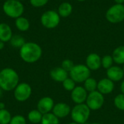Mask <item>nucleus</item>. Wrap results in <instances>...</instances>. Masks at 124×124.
Returning <instances> with one entry per match:
<instances>
[{
	"label": "nucleus",
	"mask_w": 124,
	"mask_h": 124,
	"mask_svg": "<svg viewBox=\"0 0 124 124\" xmlns=\"http://www.w3.org/2000/svg\"><path fill=\"white\" fill-rule=\"evenodd\" d=\"M42 55L41 47L35 42H25L20 49V58L27 63H34Z\"/></svg>",
	"instance_id": "nucleus-1"
},
{
	"label": "nucleus",
	"mask_w": 124,
	"mask_h": 124,
	"mask_svg": "<svg viewBox=\"0 0 124 124\" xmlns=\"http://www.w3.org/2000/svg\"><path fill=\"white\" fill-rule=\"evenodd\" d=\"M19 76L11 68H5L0 71V87L3 91L14 90L19 84Z\"/></svg>",
	"instance_id": "nucleus-2"
},
{
	"label": "nucleus",
	"mask_w": 124,
	"mask_h": 124,
	"mask_svg": "<svg viewBox=\"0 0 124 124\" xmlns=\"http://www.w3.org/2000/svg\"><path fill=\"white\" fill-rule=\"evenodd\" d=\"M4 14L12 18L17 19L24 12V6L21 1L17 0H6L2 6Z\"/></svg>",
	"instance_id": "nucleus-3"
},
{
	"label": "nucleus",
	"mask_w": 124,
	"mask_h": 124,
	"mask_svg": "<svg viewBox=\"0 0 124 124\" xmlns=\"http://www.w3.org/2000/svg\"><path fill=\"white\" fill-rule=\"evenodd\" d=\"M91 110L86 104H78L71 109L70 116L73 121L78 124H84L89 118Z\"/></svg>",
	"instance_id": "nucleus-4"
},
{
	"label": "nucleus",
	"mask_w": 124,
	"mask_h": 124,
	"mask_svg": "<svg viewBox=\"0 0 124 124\" xmlns=\"http://www.w3.org/2000/svg\"><path fill=\"white\" fill-rule=\"evenodd\" d=\"M107 20L113 24H117L124 20V4H115L108 8L105 13Z\"/></svg>",
	"instance_id": "nucleus-5"
},
{
	"label": "nucleus",
	"mask_w": 124,
	"mask_h": 124,
	"mask_svg": "<svg viewBox=\"0 0 124 124\" xmlns=\"http://www.w3.org/2000/svg\"><path fill=\"white\" fill-rule=\"evenodd\" d=\"M91 70L84 64L75 65L72 70L69 72L70 78L76 83H84L88 78L90 77Z\"/></svg>",
	"instance_id": "nucleus-6"
},
{
	"label": "nucleus",
	"mask_w": 124,
	"mask_h": 124,
	"mask_svg": "<svg viewBox=\"0 0 124 124\" xmlns=\"http://www.w3.org/2000/svg\"><path fill=\"white\" fill-rule=\"evenodd\" d=\"M42 25L48 29H53L58 26L60 23V16L54 10H47L41 17Z\"/></svg>",
	"instance_id": "nucleus-7"
},
{
	"label": "nucleus",
	"mask_w": 124,
	"mask_h": 124,
	"mask_svg": "<svg viewBox=\"0 0 124 124\" xmlns=\"http://www.w3.org/2000/svg\"><path fill=\"white\" fill-rule=\"evenodd\" d=\"M105 102V97L97 90L88 94L86 104L91 110H98L103 106Z\"/></svg>",
	"instance_id": "nucleus-8"
},
{
	"label": "nucleus",
	"mask_w": 124,
	"mask_h": 124,
	"mask_svg": "<svg viewBox=\"0 0 124 124\" xmlns=\"http://www.w3.org/2000/svg\"><path fill=\"white\" fill-rule=\"evenodd\" d=\"M13 91L15 99L20 102L27 101L32 94L31 86L25 82L19 83Z\"/></svg>",
	"instance_id": "nucleus-9"
},
{
	"label": "nucleus",
	"mask_w": 124,
	"mask_h": 124,
	"mask_svg": "<svg viewBox=\"0 0 124 124\" xmlns=\"http://www.w3.org/2000/svg\"><path fill=\"white\" fill-rule=\"evenodd\" d=\"M88 96V92L84 89V86H76L75 89L71 92V99L76 105L83 104L86 102Z\"/></svg>",
	"instance_id": "nucleus-10"
},
{
	"label": "nucleus",
	"mask_w": 124,
	"mask_h": 124,
	"mask_svg": "<svg viewBox=\"0 0 124 124\" xmlns=\"http://www.w3.org/2000/svg\"><path fill=\"white\" fill-rule=\"evenodd\" d=\"M54 106V102L53 99L49 97H44L39 100L37 103V110L44 115L52 111Z\"/></svg>",
	"instance_id": "nucleus-11"
},
{
	"label": "nucleus",
	"mask_w": 124,
	"mask_h": 124,
	"mask_svg": "<svg viewBox=\"0 0 124 124\" xmlns=\"http://www.w3.org/2000/svg\"><path fill=\"white\" fill-rule=\"evenodd\" d=\"M71 113V108L69 105L64 102H59L54 105L52 109V113L59 119L67 117Z\"/></svg>",
	"instance_id": "nucleus-12"
},
{
	"label": "nucleus",
	"mask_w": 124,
	"mask_h": 124,
	"mask_svg": "<svg viewBox=\"0 0 124 124\" xmlns=\"http://www.w3.org/2000/svg\"><path fill=\"white\" fill-rule=\"evenodd\" d=\"M86 65L90 70H97L102 66V58L97 53H90L86 58Z\"/></svg>",
	"instance_id": "nucleus-13"
},
{
	"label": "nucleus",
	"mask_w": 124,
	"mask_h": 124,
	"mask_svg": "<svg viewBox=\"0 0 124 124\" xmlns=\"http://www.w3.org/2000/svg\"><path fill=\"white\" fill-rule=\"evenodd\" d=\"M114 82L108 78H102L97 82V91L103 95L110 94L114 90Z\"/></svg>",
	"instance_id": "nucleus-14"
},
{
	"label": "nucleus",
	"mask_w": 124,
	"mask_h": 124,
	"mask_svg": "<svg viewBox=\"0 0 124 124\" xmlns=\"http://www.w3.org/2000/svg\"><path fill=\"white\" fill-rule=\"evenodd\" d=\"M107 76L109 79L113 82L119 81L124 77V72L122 68L119 66L113 65L111 68L107 70Z\"/></svg>",
	"instance_id": "nucleus-15"
},
{
	"label": "nucleus",
	"mask_w": 124,
	"mask_h": 124,
	"mask_svg": "<svg viewBox=\"0 0 124 124\" xmlns=\"http://www.w3.org/2000/svg\"><path fill=\"white\" fill-rule=\"evenodd\" d=\"M68 72L64 70L62 67H57L51 70L49 75L52 80L57 82H63L68 78Z\"/></svg>",
	"instance_id": "nucleus-16"
},
{
	"label": "nucleus",
	"mask_w": 124,
	"mask_h": 124,
	"mask_svg": "<svg viewBox=\"0 0 124 124\" xmlns=\"http://www.w3.org/2000/svg\"><path fill=\"white\" fill-rule=\"evenodd\" d=\"M12 36V31L10 26L4 23H0V40L3 42H8Z\"/></svg>",
	"instance_id": "nucleus-17"
},
{
	"label": "nucleus",
	"mask_w": 124,
	"mask_h": 124,
	"mask_svg": "<svg viewBox=\"0 0 124 124\" xmlns=\"http://www.w3.org/2000/svg\"><path fill=\"white\" fill-rule=\"evenodd\" d=\"M57 12L60 17H68L73 12V6L69 2H62L59 5Z\"/></svg>",
	"instance_id": "nucleus-18"
},
{
	"label": "nucleus",
	"mask_w": 124,
	"mask_h": 124,
	"mask_svg": "<svg viewBox=\"0 0 124 124\" xmlns=\"http://www.w3.org/2000/svg\"><path fill=\"white\" fill-rule=\"evenodd\" d=\"M113 59L114 62L118 65H124V46L121 45L116 47L112 54Z\"/></svg>",
	"instance_id": "nucleus-19"
},
{
	"label": "nucleus",
	"mask_w": 124,
	"mask_h": 124,
	"mask_svg": "<svg viewBox=\"0 0 124 124\" xmlns=\"http://www.w3.org/2000/svg\"><path fill=\"white\" fill-rule=\"evenodd\" d=\"M15 26L20 31H27L30 28V22L26 17L21 16L15 19Z\"/></svg>",
	"instance_id": "nucleus-20"
},
{
	"label": "nucleus",
	"mask_w": 124,
	"mask_h": 124,
	"mask_svg": "<svg viewBox=\"0 0 124 124\" xmlns=\"http://www.w3.org/2000/svg\"><path fill=\"white\" fill-rule=\"evenodd\" d=\"M43 117V114L38 110H32L28 114V119L32 124H37L41 123Z\"/></svg>",
	"instance_id": "nucleus-21"
},
{
	"label": "nucleus",
	"mask_w": 124,
	"mask_h": 124,
	"mask_svg": "<svg viewBox=\"0 0 124 124\" xmlns=\"http://www.w3.org/2000/svg\"><path fill=\"white\" fill-rule=\"evenodd\" d=\"M59 118L54 116L52 113H49L46 114H44L41 124H59Z\"/></svg>",
	"instance_id": "nucleus-22"
},
{
	"label": "nucleus",
	"mask_w": 124,
	"mask_h": 124,
	"mask_svg": "<svg viewBox=\"0 0 124 124\" xmlns=\"http://www.w3.org/2000/svg\"><path fill=\"white\" fill-rule=\"evenodd\" d=\"M84 87L87 92L90 93L97 89V81L94 78H88L84 82Z\"/></svg>",
	"instance_id": "nucleus-23"
},
{
	"label": "nucleus",
	"mask_w": 124,
	"mask_h": 124,
	"mask_svg": "<svg viewBox=\"0 0 124 124\" xmlns=\"http://www.w3.org/2000/svg\"><path fill=\"white\" fill-rule=\"evenodd\" d=\"M10 44L15 47V48H21L25 43V39L19 35H15L12 36V37L11 38L10 41Z\"/></svg>",
	"instance_id": "nucleus-24"
},
{
	"label": "nucleus",
	"mask_w": 124,
	"mask_h": 124,
	"mask_svg": "<svg viewBox=\"0 0 124 124\" xmlns=\"http://www.w3.org/2000/svg\"><path fill=\"white\" fill-rule=\"evenodd\" d=\"M12 119L11 113L7 109L0 110V124H9Z\"/></svg>",
	"instance_id": "nucleus-25"
},
{
	"label": "nucleus",
	"mask_w": 124,
	"mask_h": 124,
	"mask_svg": "<svg viewBox=\"0 0 124 124\" xmlns=\"http://www.w3.org/2000/svg\"><path fill=\"white\" fill-rule=\"evenodd\" d=\"M114 61L113 59L112 55L106 54L102 57V67H103L105 69H109L113 66Z\"/></svg>",
	"instance_id": "nucleus-26"
},
{
	"label": "nucleus",
	"mask_w": 124,
	"mask_h": 124,
	"mask_svg": "<svg viewBox=\"0 0 124 124\" xmlns=\"http://www.w3.org/2000/svg\"><path fill=\"white\" fill-rule=\"evenodd\" d=\"M62 86L65 91L71 92L76 87V82L71 78H67L62 82Z\"/></svg>",
	"instance_id": "nucleus-27"
},
{
	"label": "nucleus",
	"mask_w": 124,
	"mask_h": 124,
	"mask_svg": "<svg viewBox=\"0 0 124 124\" xmlns=\"http://www.w3.org/2000/svg\"><path fill=\"white\" fill-rule=\"evenodd\" d=\"M114 105L118 110L124 111V94H119L115 97Z\"/></svg>",
	"instance_id": "nucleus-28"
},
{
	"label": "nucleus",
	"mask_w": 124,
	"mask_h": 124,
	"mask_svg": "<svg viewBox=\"0 0 124 124\" xmlns=\"http://www.w3.org/2000/svg\"><path fill=\"white\" fill-rule=\"evenodd\" d=\"M74 63H73V62L71 60H70V59H65V60H64L62 62V65H61V67L64 69V70H65L67 72H70L71 70H72V68L74 67Z\"/></svg>",
	"instance_id": "nucleus-29"
},
{
	"label": "nucleus",
	"mask_w": 124,
	"mask_h": 124,
	"mask_svg": "<svg viewBox=\"0 0 124 124\" xmlns=\"http://www.w3.org/2000/svg\"><path fill=\"white\" fill-rule=\"evenodd\" d=\"M9 124H26V119L23 116L17 115L12 117Z\"/></svg>",
	"instance_id": "nucleus-30"
},
{
	"label": "nucleus",
	"mask_w": 124,
	"mask_h": 124,
	"mask_svg": "<svg viewBox=\"0 0 124 124\" xmlns=\"http://www.w3.org/2000/svg\"><path fill=\"white\" fill-rule=\"evenodd\" d=\"M49 0H30L31 4L34 7H42L48 3Z\"/></svg>",
	"instance_id": "nucleus-31"
},
{
	"label": "nucleus",
	"mask_w": 124,
	"mask_h": 124,
	"mask_svg": "<svg viewBox=\"0 0 124 124\" xmlns=\"http://www.w3.org/2000/svg\"><path fill=\"white\" fill-rule=\"evenodd\" d=\"M121 91L122 94H124V79L121 84Z\"/></svg>",
	"instance_id": "nucleus-32"
},
{
	"label": "nucleus",
	"mask_w": 124,
	"mask_h": 124,
	"mask_svg": "<svg viewBox=\"0 0 124 124\" xmlns=\"http://www.w3.org/2000/svg\"><path fill=\"white\" fill-rule=\"evenodd\" d=\"M116 4H124V0H114Z\"/></svg>",
	"instance_id": "nucleus-33"
},
{
	"label": "nucleus",
	"mask_w": 124,
	"mask_h": 124,
	"mask_svg": "<svg viewBox=\"0 0 124 124\" xmlns=\"http://www.w3.org/2000/svg\"><path fill=\"white\" fill-rule=\"evenodd\" d=\"M5 109V104L2 102H0V110Z\"/></svg>",
	"instance_id": "nucleus-34"
},
{
	"label": "nucleus",
	"mask_w": 124,
	"mask_h": 124,
	"mask_svg": "<svg viewBox=\"0 0 124 124\" xmlns=\"http://www.w3.org/2000/svg\"><path fill=\"white\" fill-rule=\"evenodd\" d=\"M4 47V42L1 41L0 40V50L3 49Z\"/></svg>",
	"instance_id": "nucleus-35"
},
{
	"label": "nucleus",
	"mask_w": 124,
	"mask_h": 124,
	"mask_svg": "<svg viewBox=\"0 0 124 124\" xmlns=\"http://www.w3.org/2000/svg\"><path fill=\"white\" fill-rule=\"evenodd\" d=\"M2 94H3V90L1 89V87H0V98L2 97Z\"/></svg>",
	"instance_id": "nucleus-36"
},
{
	"label": "nucleus",
	"mask_w": 124,
	"mask_h": 124,
	"mask_svg": "<svg viewBox=\"0 0 124 124\" xmlns=\"http://www.w3.org/2000/svg\"><path fill=\"white\" fill-rule=\"evenodd\" d=\"M77 124V123H76V122H71V123H69V124Z\"/></svg>",
	"instance_id": "nucleus-37"
},
{
	"label": "nucleus",
	"mask_w": 124,
	"mask_h": 124,
	"mask_svg": "<svg viewBox=\"0 0 124 124\" xmlns=\"http://www.w3.org/2000/svg\"><path fill=\"white\" fill-rule=\"evenodd\" d=\"M78 1H80V2H83V1H85L86 0H77Z\"/></svg>",
	"instance_id": "nucleus-38"
},
{
	"label": "nucleus",
	"mask_w": 124,
	"mask_h": 124,
	"mask_svg": "<svg viewBox=\"0 0 124 124\" xmlns=\"http://www.w3.org/2000/svg\"><path fill=\"white\" fill-rule=\"evenodd\" d=\"M100 124V123H92V124Z\"/></svg>",
	"instance_id": "nucleus-39"
},
{
	"label": "nucleus",
	"mask_w": 124,
	"mask_h": 124,
	"mask_svg": "<svg viewBox=\"0 0 124 124\" xmlns=\"http://www.w3.org/2000/svg\"><path fill=\"white\" fill-rule=\"evenodd\" d=\"M123 70H124V67H123Z\"/></svg>",
	"instance_id": "nucleus-40"
},
{
	"label": "nucleus",
	"mask_w": 124,
	"mask_h": 124,
	"mask_svg": "<svg viewBox=\"0 0 124 124\" xmlns=\"http://www.w3.org/2000/svg\"><path fill=\"white\" fill-rule=\"evenodd\" d=\"M17 1H23V0H17Z\"/></svg>",
	"instance_id": "nucleus-41"
}]
</instances>
